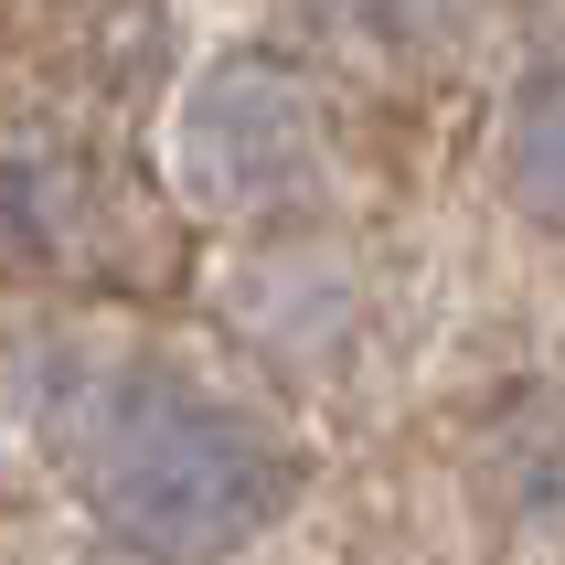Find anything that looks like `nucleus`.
<instances>
[{"instance_id":"nucleus-4","label":"nucleus","mask_w":565,"mask_h":565,"mask_svg":"<svg viewBox=\"0 0 565 565\" xmlns=\"http://www.w3.org/2000/svg\"><path fill=\"white\" fill-rule=\"evenodd\" d=\"M491 182H502V203L534 224V235L565 246V64H544V75H523V86L502 96Z\"/></svg>"},{"instance_id":"nucleus-2","label":"nucleus","mask_w":565,"mask_h":565,"mask_svg":"<svg viewBox=\"0 0 565 565\" xmlns=\"http://www.w3.org/2000/svg\"><path fill=\"white\" fill-rule=\"evenodd\" d=\"M171 171L214 224H299L331 203V96L299 54H214L171 107Z\"/></svg>"},{"instance_id":"nucleus-1","label":"nucleus","mask_w":565,"mask_h":565,"mask_svg":"<svg viewBox=\"0 0 565 565\" xmlns=\"http://www.w3.org/2000/svg\"><path fill=\"white\" fill-rule=\"evenodd\" d=\"M43 459L107 544L224 565L299 502V448L160 352H107L43 395Z\"/></svg>"},{"instance_id":"nucleus-3","label":"nucleus","mask_w":565,"mask_h":565,"mask_svg":"<svg viewBox=\"0 0 565 565\" xmlns=\"http://www.w3.org/2000/svg\"><path fill=\"white\" fill-rule=\"evenodd\" d=\"M480 502L512 534H565V395H512L480 427Z\"/></svg>"},{"instance_id":"nucleus-5","label":"nucleus","mask_w":565,"mask_h":565,"mask_svg":"<svg viewBox=\"0 0 565 565\" xmlns=\"http://www.w3.org/2000/svg\"><path fill=\"white\" fill-rule=\"evenodd\" d=\"M310 11L342 54H384V64H416L438 32H459V0H310Z\"/></svg>"}]
</instances>
